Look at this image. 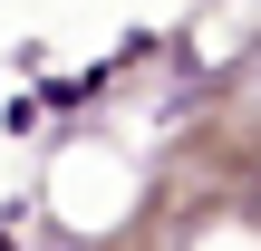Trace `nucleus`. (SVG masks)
<instances>
[{"label": "nucleus", "mask_w": 261, "mask_h": 251, "mask_svg": "<svg viewBox=\"0 0 261 251\" xmlns=\"http://www.w3.org/2000/svg\"><path fill=\"white\" fill-rule=\"evenodd\" d=\"M0 251H10V242H0Z\"/></svg>", "instance_id": "nucleus-2"}, {"label": "nucleus", "mask_w": 261, "mask_h": 251, "mask_svg": "<svg viewBox=\"0 0 261 251\" xmlns=\"http://www.w3.org/2000/svg\"><path fill=\"white\" fill-rule=\"evenodd\" d=\"M252 203H261V184H252Z\"/></svg>", "instance_id": "nucleus-1"}]
</instances>
